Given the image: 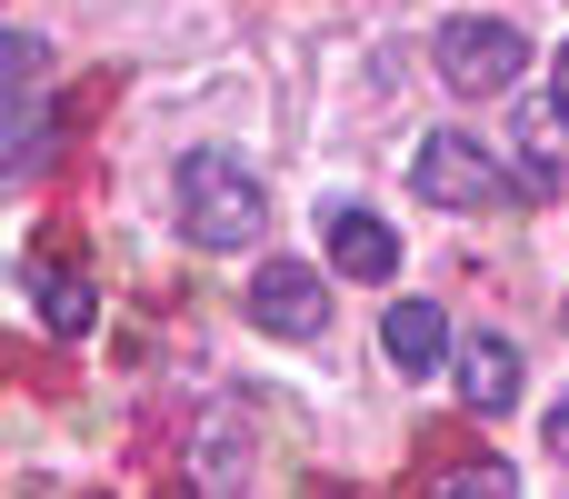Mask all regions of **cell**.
<instances>
[{"mask_svg":"<svg viewBox=\"0 0 569 499\" xmlns=\"http://www.w3.org/2000/svg\"><path fill=\"white\" fill-rule=\"evenodd\" d=\"M170 200H180V240H190V250H250V240L270 230V190H260V170L230 160V150H190V160L170 170Z\"/></svg>","mask_w":569,"mask_h":499,"instance_id":"obj_1","label":"cell"},{"mask_svg":"<svg viewBox=\"0 0 569 499\" xmlns=\"http://www.w3.org/2000/svg\"><path fill=\"white\" fill-rule=\"evenodd\" d=\"M430 60H440V80H450L460 100H500V90L530 70V30L500 20V10H460V20H440Z\"/></svg>","mask_w":569,"mask_h":499,"instance_id":"obj_2","label":"cell"},{"mask_svg":"<svg viewBox=\"0 0 569 499\" xmlns=\"http://www.w3.org/2000/svg\"><path fill=\"white\" fill-rule=\"evenodd\" d=\"M410 190H420L430 210H520V200H530V180H510L470 130H430L420 160H410Z\"/></svg>","mask_w":569,"mask_h":499,"instance_id":"obj_3","label":"cell"},{"mask_svg":"<svg viewBox=\"0 0 569 499\" xmlns=\"http://www.w3.org/2000/svg\"><path fill=\"white\" fill-rule=\"evenodd\" d=\"M250 320H260L270 340H320V330H330V280H320L310 260H260Z\"/></svg>","mask_w":569,"mask_h":499,"instance_id":"obj_4","label":"cell"},{"mask_svg":"<svg viewBox=\"0 0 569 499\" xmlns=\"http://www.w3.org/2000/svg\"><path fill=\"white\" fill-rule=\"evenodd\" d=\"M330 270H340V280H400V230H390L380 210L340 200V210H330Z\"/></svg>","mask_w":569,"mask_h":499,"instance_id":"obj_5","label":"cell"},{"mask_svg":"<svg viewBox=\"0 0 569 499\" xmlns=\"http://www.w3.org/2000/svg\"><path fill=\"white\" fill-rule=\"evenodd\" d=\"M0 60H10V150H0V160H10V180H30L40 130H50V120H40V40H30V30H10V40H0Z\"/></svg>","mask_w":569,"mask_h":499,"instance_id":"obj_6","label":"cell"},{"mask_svg":"<svg viewBox=\"0 0 569 499\" xmlns=\"http://www.w3.org/2000/svg\"><path fill=\"white\" fill-rule=\"evenodd\" d=\"M380 350H390V370H400V380H430V370L450 360V320H440V300H390Z\"/></svg>","mask_w":569,"mask_h":499,"instance_id":"obj_7","label":"cell"},{"mask_svg":"<svg viewBox=\"0 0 569 499\" xmlns=\"http://www.w3.org/2000/svg\"><path fill=\"white\" fill-rule=\"evenodd\" d=\"M450 370H460V400H470L480 420H500V410L520 400V350H510L500 330H480V340H460V350H450Z\"/></svg>","mask_w":569,"mask_h":499,"instance_id":"obj_8","label":"cell"},{"mask_svg":"<svg viewBox=\"0 0 569 499\" xmlns=\"http://www.w3.org/2000/svg\"><path fill=\"white\" fill-rule=\"evenodd\" d=\"M30 310L50 320V340H80V330L100 320V290H90L80 270H60V260H30Z\"/></svg>","mask_w":569,"mask_h":499,"instance_id":"obj_9","label":"cell"},{"mask_svg":"<svg viewBox=\"0 0 569 499\" xmlns=\"http://www.w3.org/2000/svg\"><path fill=\"white\" fill-rule=\"evenodd\" d=\"M190 470H200L210 490L250 480V420H240V410H210V420H200V450H190Z\"/></svg>","mask_w":569,"mask_h":499,"instance_id":"obj_10","label":"cell"},{"mask_svg":"<svg viewBox=\"0 0 569 499\" xmlns=\"http://www.w3.org/2000/svg\"><path fill=\"white\" fill-rule=\"evenodd\" d=\"M440 490H450V499H510V490H520V470H510V460H470V470H450Z\"/></svg>","mask_w":569,"mask_h":499,"instance_id":"obj_11","label":"cell"},{"mask_svg":"<svg viewBox=\"0 0 569 499\" xmlns=\"http://www.w3.org/2000/svg\"><path fill=\"white\" fill-rule=\"evenodd\" d=\"M550 450H560V460H569V400H560V410H550Z\"/></svg>","mask_w":569,"mask_h":499,"instance_id":"obj_12","label":"cell"},{"mask_svg":"<svg viewBox=\"0 0 569 499\" xmlns=\"http://www.w3.org/2000/svg\"><path fill=\"white\" fill-rule=\"evenodd\" d=\"M550 100L569 110V40H560V70H550Z\"/></svg>","mask_w":569,"mask_h":499,"instance_id":"obj_13","label":"cell"}]
</instances>
